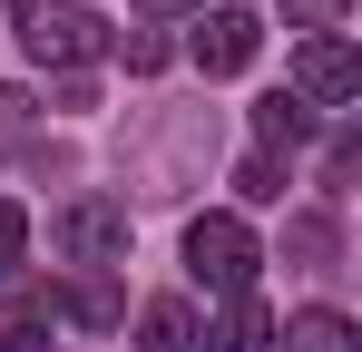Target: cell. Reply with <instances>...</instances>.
I'll return each mask as SVG.
<instances>
[{"label":"cell","instance_id":"cell-1","mask_svg":"<svg viewBox=\"0 0 362 352\" xmlns=\"http://www.w3.org/2000/svg\"><path fill=\"white\" fill-rule=\"evenodd\" d=\"M118 167L137 196H186L196 176L216 167V108H177L167 127H127L118 137Z\"/></svg>","mask_w":362,"mask_h":352},{"label":"cell","instance_id":"cell-2","mask_svg":"<svg viewBox=\"0 0 362 352\" xmlns=\"http://www.w3.org/2000/svg\"><path fill=\"white\" fill-rule=\"evenodd\" d=\"M10 30H20V49L40 59V69H78V59L108 40L98 0H10Z\"/></svg>","mask_w":362,"mask_h":352},{"label":"cell","instance_id":"cell-3","mask_svg":"<svg viewBox=\"0 0 362 352\" xmlns=\"http://www.w3.org/2000/svg\"><path fill=\"white\" fill-rule=\"evenodd\" d=\"M255 264H264V254H255V225H245V216H196V225H186V274L206 293H226V303L255 293Z\"/></svg>","mask_w":362,"mask_h":352},{"label":"cell","instance_id":"cell-4","mask_svg":"<svg viewBox=\"0 0 362 352\" xmlns=\"http://www.w3.org/2000/svg\"><path fill=\"white\" fill-rule=\"evenodd\" d=\"M49 245H59L78 274H108V264H127V206H108V196H69L59 216H49Z\"/></svg>","mask_w":362,"mask_h":352},{"label":"cell","instance_id":"cell-5","mask_svg":"<svg viewBox=\"0 0 362 352\" xmlns=\"http://www.w3.org/2000/svg\"><path fill=\"white\" fill-rule=\"evenodd\" d=\"M353 88H362V59H353V40L313 30V40L294 49V98H303V108H343Z\"/></svg>","mask_w":362,"mask_h":352},{"label":"cell","instance_id":"cell-6","mask_svg":"<svg viewBox=\"0 0 362 352\" xmlns=\"http://www.w3.org/2000/svg\"><path fill=\"white\" fill-rule=\"evenodd\" d=\"M255 49H264V20H255V10H206V30H196V69H206V78L255 69Z\"/></svg>","mask_w":362,"mask_h":352},{"label":"cell","instance_id":"cell-7","mask_svg":"<svg viewBox=\"0 0 362 352\" xmlns=\"http://www.w3.org/2000/svg\"><path fill=\"white\" fill-rule=\"evenodd\" d=\"M206 343V323H196V303L186 293H167V303H147L137 313V352H196Z\"/></svg>","mask_w":362,"mask_h":352},{"label":"cell","instance_id":"cell-8","mask_svg":"<svg viewBox=\"0 0 362 352\" xmlns=\"http://www.w3.org/2000/svg\"><path fill=\"white\" fill-rule=\"evenodd\" d=\"M274 352H362V333L333 313V303H313V313H294V323H284V343H274Z\"/></svg>","mask_w":362,"mask_h":352},{"label":"cell","instance_id":"cell-9","mask_svg":"<svg viewBox=\"0 0 362 352\" xmlns=\"http://www.w3.org/2000/svg\"><path fill=\"white\" fill-rule=\"evenodd\" d=\"M284 254H294L303 274H333V254H343V225H333V216H284Z\"/></svg>","mask_w":362,"mask_h":352},{"label":"cell","instance_id":"cell-10","mask_svg":"<svg viewBox=\"0 0 362 352\" xmlns=\"http://www.w3.org/2000/svg\"><path fill=\"white\" fill-rule=\"evenodd\" d=\"M255 137H264V157H274V147H303V137H313V108L274 88V98H255Z\"/></svg>","mask_w":362,"mask_h":352},{"label":"cell","instance_id":"cell-11","mask_svg":"<svg viewBox=\"0 0 362 352\" xmlns=\"http://www.w3.org/2000/svg\"><path fill=\"white\" fill-rule=\"evenodd\" d=\"M206 343H216V352H274V323H264V303H255V293H235V303H226V323H216Z\"/></svg>","mask_w":362,"mask_h":352},{"label":"cell","instance_id":"cell-12","mask_svg":"<svg viewBox=\"0 0 362 352\" xmlns=\"http://www.w3.org/2000/svg\"><path fill=\"white\" fill-rule=\"evenodd\" d=\"M59 313H69V323H88V333H108L127 303H118V284H108V274H78V284L59 293Z\"/></svg>","mask_w":362,"mask_h":352},{"label":"cell","instance_id":"cell-13","mask_svg":"<svg viewBox=\"0 0 362 352\" xmlns=\"http://www.w3.org/2000/svg\"><path fill=\"white\" fill-rule=\"evenodd\" d=\"M235 196H245V206H274V196H284V167H274V157L255 147V157L235 167Z\"/></svg>","mask_w":362,"mask_h":352},{"label":"cell","instance_id":"cell-14","mask_svg":"<svg viewBox=\"0 0 362 352\" xmlns=\"http://www.w3.org/2000/svg\"><path fill=\"white\" fill-rule=\"evenodd\" d=\"M20 254H30V216H20V206H10V196H0V274H10V264H20Z\"/></svg>","mask_w":362,"mask_h":352},{"label":"cell","instance_id":"cell-15","mask_svg":"<svg viewBox=\"0 0 362 352\" xmlns=\"http://www.w3.org/2000/svg\"><path fill=\"white\" fill-rule=\"evenodd\" d=\"M118 59L147 78V69H167V40H157V30H127V40H118Z\"/></svg>","mask_w":362,"mask_h":352},{"label":"cell","instance_id":"cell-16","mask_svg":"<svg viewBox=\"0 0 362 352\" xmlns=\"http://www.w3.org/2000/svg\"><path fill=\"white\" fill-rule=\"evenodd\" d=\"M30 108H40V98H30V88H0V147H10V137H20V127H30Z\"/></svg>","mask_w":362,"mask_h":352},{"label":"cell","instance_id":"cell-17","mask_svg":"<svg viewBox=\"0 0 362 352\" xmlns=\"http://www.w3.org/2000/svg\"><path fill=\"white\" fill-rule=\"evenodd\" d=\"M343 10H353V0H284V20H294V30H323V20H343Z\"/></svg>","mask_w":362,"mask_h":352},{"label":"cell","instance_id":"cell-18","mask_svg":"<svg viewBox=\"0 0 362 352\" xmlns=\"http://www.w3.org/2000/svg\"><path fill=\"white\" fill-rule=\"evenodd\" d=\"M0 352H49V343H40V323H10V333H0Z\"/></svg>","mask_w":362,"mask_h":352},{"label":"cell","instance_id":"cell-19","mask_svg":"<svg viewBox=\"0 0 362 352\" xmlns=\"http://www.w3.org/2000/svg\"><path fill=\"white\" fill-rule=\"evenodd\" d=\"M137 10H147V20H177V10H196V0H137Z\"/></svg>","mask_w":362,"mask_h":352}]
</instances>
